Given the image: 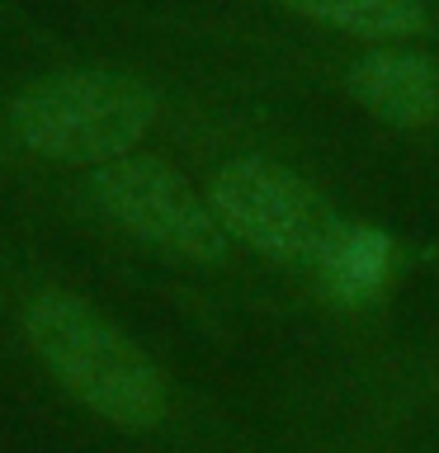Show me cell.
I'll return each mask as SVG.
<instances>
[{
    "label": "cell",
    "instance_id": "obj_1",
    "mask_svg": "<svg viewBox=\"0 0 439 453\" xmlns=\"http://www.w3.org/2000/svg\"><path fill=\"white\" fill-rule=\"evenodd\" d=\"M0 326L24 359L104 430L127 439H180L194 425L175 373L76 283L38 269L5 274Z\"/></svg>",
    "mask_w": 439,
    "mask_h": 453
},
{
    "label": "cell",
    "instance_id": "obj_2",
    "mask_svg": "<svg viewBox=\"0 0 439 453\" xmlns=\"http://www.w3.org/2000/svg\"><path fill=\"white\" fill-rule=\"evenodd\" d=\"M161 119V95L133 71L66 66L28 81L5 109L14 147L34 161L95 170L133 156Z\"/></svg>",
    "mask_w": 439,
    "mask_h": 453
},
{
    "label": "cell",
    "instance_id": "obj_3",
    "mask_svg": "<svg viewBox=\"0 0 439 453\" xmlns=\"http://www.w3.org/2000/svg\"><path fill=\"white\" fill-rule=\"evenodd\" d=\"M85 198L95 218L133 246L184 269H232L236 241L212 212L204 184H194L166 156L133 151L85 170Z\"/></svg>",
    "mask_w": 439,
    "mask_h": 453
},
{
    "label": "cell",
    "instance_id": "obj_4",
    "mask_svg": "<svg viewBox=\"0 0 439 453\" xmlns=\"http://www.w3.org/2000/svg\"><path fill=\"white\" fill-rule=\"evenodd\" d=\"M204 194L227 236L236 241V250L274 269H297V274H312L326 241L345 222V212L307 175L260 151L227 156L208 175Z\"/></svg>",
    "mask_w": 439,
    "mask_h": 453
},
{
    "label": "cell",
    "instance_id": "obj_5",
    "mask_svg": "<svg viewBox=\"0 0 439 453\" xmlns=\"http://www.w3.org/2000/svg\"><path fill=\"white\" fill-rule=\"evenodd\" d=\"M350 99L368 119L388 127H435L439 123V62L411 48H374L345 71Z\"/></svg>",
    "mask_w": 439,
    "mask_h": 453
},
{
    "label": "cell",
    "instance_id": "obj_6",
    "mask_svg": "<svg viewBox=\"0 0 439 453\" xmlns=\"http://www.w3.org/2000/svg\"><path fill=\"white\" fill-rule=\"evenodd\" d=\"M307 279L321 293V303H331L340 311L378 307L397 279V241L378 222L345 218L335 226V236L326 241L321 260L312 265Z\"/></svg>",
    "mask_w": 439,
    "mask_h": 453
},
{
    "label": "cell",
    "instance_id": "obj_7",
    "mask_svg": "<svg viewBox=\"0 0 439 453\" xmlns=\"http://www.w3.org/2000/svg\"><path fill=\"white\" fill-rule=\"evenodd\" d=\"M274 5L345 38L378 42V48H402L406 38L425 34L420 0H274Z\"/></svg>",
    "mask_w": 439,
    "mask_h": 453
}]
</instances>
